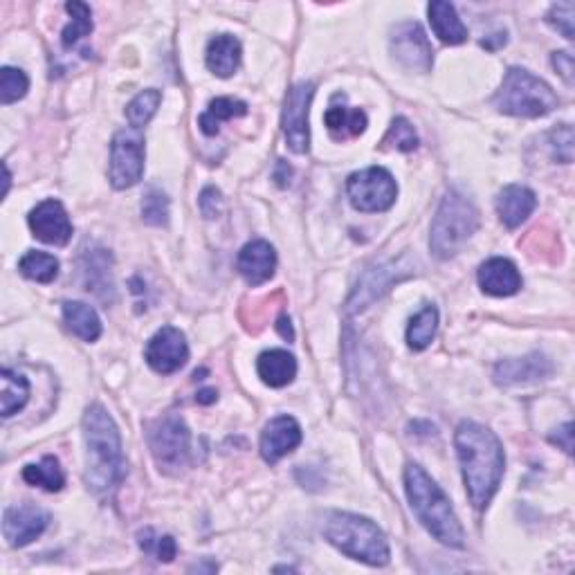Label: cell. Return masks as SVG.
<instances>
[{
    "label": "cell",
    "instance_id": "cell-1",
    "mask_svg": "<svg viewBox=\"0 0 575 575\" xmlns=\"http://www.w3.org/2000/svg\"><path fill=\"white\" fill-rule=\"evenodd\" d=\"M465 488L472 506L486 510L504 479L506 456L495 432L474 421H463L454 436Z\"/></svg>",
    "mask_w": 575,
    "mask_h": 575
},
{
    "label": "cell",
    "instance_id": "cell-2",
    "mask_svg": "<svg viewBox=\"0 0 575 575\" xmlns=\"http://www.w3.org/2000/svg\"><path fill=\"white\" fill-rule=\"evenodd\" d=\"M86 438V486L95 495H106L124 479L122 436L111 414L102 405L88 407L84 414Z\"/></svg>",
    "mask_w": 575,
    "mask_h": 575
},
{
    "label": "cell",
    "instance_id": "cell-3",
    "mask_svg": "<svg viewBox=\"0 0 575 575\" xmlns=\"http://www.w3.org/2000/svg\"><path fill=\"white\" fill-rule=\"evenodd\" d=\"M405 490L418 522L441 544L452 546V549H463L465 533L459 524V517L454 515L450 499L421 465H407Z\"/></svg>",
    "mask_w": 575,
    "mask_h": 575
},
{
    "label": "cell",
    "instance_id": "cell-4",
    "mask_svg": "<svg viewBox=\"0 0 575 575\" xmlns=\"http://www.w3.org/2000/svg\"><path fill=\"white\" fill-rule=\"evenodd\" d=\"M326 540L337 551L371 567H385L391 558L385 533L367 517L353 513H331L324 526Z\"/></svg>",
    "mask_w": 575,
    "mask_h": 575
},
{
    "label": "cell",
    "instance_id": "cell-5",
    "mask_svg": "<svg viewBox=\"0 0 575 575\" xmlns=\"http://www.w3.org/2000/svg\"><path fill=\"white\" fill-rule=\"evenodd\" d=\"M479 230V209L461 191H447L432 221L430 248L436 259H452Z\"/></svg>",
    "mask_w": 575,
    "mask_h": 575
},
{
    "label": "cell",
    "instance_id": "cell-6",
    "mask_svg": "<svg viewBox=\"0 0 575 575\" xmlns=\"http://www.w3.org/2000/svg\"><path fill=\"white\" fill-rule=\"evenodd\" d=\"M560 104L553 88L524 68H510L495 95L499 113L513 117H544Z\"/></svg>",
    "mask_w": 575,
    "mask_h": 575
},
{
    "label": "cell",
    "instance_id": "cell-7",
    "mask_svg": "<svg viewBox=\"0 0 575 575\" xmlns=\"http://www.w3.org/2000/svg\"><path fill=\"white\" fill-rule=\"evenodd\" d=\"M149 447L158 468L178 474L189 463V430L178 416H164L149 425Z\"/></svg>",
    "mask_w": 575,
    "mask_h": 575
},
{
    "label": "cell",
    "instance_id": "cell-8",
    "mask_svg": "<svg viewBox=\"0 0 575 575\" xmlns=\"http://www.w3.org/2000/svg\"><path fill=\"white\" fill-rule=\"evenodd\" d=\"M351 205L364 214H378L396 203L398 187L394 176L382 167H369L360 173H353L346 182Z\"/></svg>",
    "mask_w": 575,
    "mask_h": 575
},
{
    "label": "cell",
    "instance_id": "cell-9",
    "mask_svg": "<svg viewBox=\"0 0 575 575\" xmlns=\"http://www.w3.org/2000/svg\"><path fill=\"white\" fill-rule=\"evenodd\" d=\"M144 173V138L138 129L117 131L111 144V185L129 189L138 185Z\"/></svg>",
    "mask_w": 575,
    "mask_h": 575
},
{
    "label": "cell",
    "instance_id": "cell-10",
    "mask_svg": "<svg viewBox=\"0 0 575 575\" xmlns=\"http://www.w3.org/2000/svg\"><path fill=\"white\" fill-rule=\"evenodd\" d=\"M313 95H315V84H310V81H301V84L292 86L286 95L284 120H281V126H284L288 146L295 153H308L310 149L308 115Z\"/></svg>",
    "mask_w": 575,
    "mask_h": 575
},
{
    "label": "cell",
    "instance_id": "cell-11",
    "mask_svg": "<svg viewBox=\"0 0 575 575\" xmlns=\"http://www.w3.org/2000/svg\"><path fill=\"white\" fill-rule=\"evenodd\" d=\"M391 52L405 70L430 72L434 63L432 43L418 23H400L391 32Z\"/></svg>",
    "mask_w": 575,
    "mask_h": 575
},
{
    "label": "cell",
    "instance_id": "cell-12",
    "mask_svg": "<svg viewBox=\"0 0 575 575\" xmlns=\"http://www.w3.org/2000/svg\"><path fill=\"white\" fill-rule=\"evenodd\" d=\"M146 362L155 373L169 376L185 367L189 360V346L185 335L176 326H162L146 344Z\"/></svg>",
    "mask_w": 575,
    "mask_h": 575
},
{
    "label": "cell",
    "instance_id": "cell-13",
    "mask_svg": "<svg viewBox=\"0 0 575 575\" xmlns=\"http://www.w3.org/2000/svg\"><path fill=\"white\" fill-rule=\"evenodd\" d=\"M50 524L48 510L36 504L9 506L3 513V535L12 549H21L45 533Z\"/></svg>",
    "mask_w": 575,
    "mask_h": 575
},
{
    "label": "cell",
    "instance_id": "cell-14",
    "mask_svg": "<svg viewBox=\"0 0 575 575\" xmlns=\"http://www.w3.org/2000/svg\"><path fill=\"white\" fill-rule=\"evenodd\" d=\"M27 223H30V230L36 239L48 245L63 248V245H68V241L72 239V223L68 212L63 209L59 200L54 198L43 200V203L36 205L30 212Z\"/></svg>",
    "mask_w": 575,
    "mask_h": 575
},
{
    "label": "cell",
    "instance_id": "cell-15",
    "mask_svg": "<svg viewBox=\"0 0 575 575\" xmlns=\"http://www.w3.org/2000/svg\"><path fill=\"white\" fill-rule=\"evenodd\" d=\"M409 272L400 270V261L398 263H389V266H380V268H371L367 275L362 277V281L355 288V292L349 299V304H346V310H349L351 315L355 313H362V310H367L373 301L380 299L385 292L389 290V286L398 284V281H403Z\"/></svg>",
    "mask_w": 575,
    "mask_h": 575
},
{
    "label": "cell",
    "instance_id": "cell-16",
    "mask_svg": "<svg viewBox=\"0 0 575 575\" xmlns=\"http://www.w3.org/2000/svg\"><path fill=\"white\" fill-rule=\"evenodd\" d=\"M553 373V364L542 353H531L524 358H510L499 362L495 367V382L504 387L531 385V382L549 378Z\"/></svg>",
    "mask_w": 575,
    "mask_h": 575
},
{
    "label": "cell",
    "instance_id": "cell-17",
    "mask_svg": "<svg viewBox=\"0 0 575 575\" xmlns=\"http://www.w3.org/2000/svg\"><path fill=\"white\" fill-rule=\"evenodd\" d=\"M301 443V427L292 416H277L261 434V456L268 463H277Z\"/></svg>",
    "mask_w": 575,
    "mask_h": 575
},
{
    "label": "cell",
    "instance_id": "cell-18",
    "mask_svg": "<svg viewBox=\"0 0 575 575\" xmlns=\"http://www.w3.org/2000/svg\"><path fill=\"white\" fill-rule=\"evenodd\" d=\"M241 277L250 286H261L272 279L277 268V252L268 241H250L236 261Z\"/></svg>",
    "mask_w": 575,
    "mask_h": 575
},
{
    "label": "cell",
    "instance_id": "cell-19",
    "mask_svg": "<svg viewBox=\"0 0 575 575\" xmlns=\"http://www.w3.org/2000/svg\"><path fill=\"white\" fill-rule=\"evenodd\" d=\"M479 286L492 297H513L522 288V275L513 261L495 257L479 268Z\"/></svg>",
    "mask_w": 575,
    "mask_h": 575
},
{
    "label": "cell",
    "instance_id": "cell-20",
    "mask_svg": "<svg viewBox=\"0 0 575 575\" xmlns=\"http://www.w3.org/2000/svg\"><path fill=\"white\" fill-rule=\"evenodd\" d=\"M344 102H346L344 95H335L324 115L326 129L331 133V138L337 142L358 138V135H362L364 129H367V115H364V111L346 106Z\"/></svg>",
    "mask_w": 575,
    "mask_h": 575
},
{
    "label": "cell",
    "instance_id": "cell-21",
    "mask_svg": "<svg viewBox=\"0 0 575 575\" xmlns=\"http://www.w3.org/2000/svg\"><path fill=\"white\" fill-rule=\"evenodd\" d=\"M537 198L528 187L522 185H508L499 191L497 196V214L501 223L510 230L522 225L528 216L535 212Z\"/></svg>",
    "mask_w": 575,
    "mask_h": 575
},
{
    "label": "cell",
    "instance_id": "cell-22",
    "mask_svg": "<svg viewBox=\"0 0 575 575\" xmlns=\"http://www.w3.org/2000/svg\"><path fill=\"white\" fill-rule=\"evenodd\" d=\"M207 68L216 77H232L241 66V43L232 34H218L207 45Z\"/></svg>",
    "mask_w": 575,
    "mask_h": 575
},
{
    "label": "cell",
    "instance_id": "cell-23",
    "mask_svg": "<svg viewBox=\"0 0 575 575\" xmlns=\"http://www.w3.org/2000/svg\"><path fill=\"white\" fill-rule=\"evenodd\" d=\"M257 371H259V378L266 382L268 387L281 389L295 380L297 360H295V355H290L284 349H272L259 355Z\"/></svg>",
    "mask_w": 575,
    "mask_h": 575
},
{
    "label": "cell",
    "instance_id": "cell-24",
    "mask_svg": "<svg viewBox=\"0 0 575 575\" xmlns=\"http://www.w3.org/2000/svg\"><path fill=\"white\" fill-rule=\"evenodd\" d=\"M427 14H430L434 34L445 45H461L468 41V27L461 23V18L456 14L452 3L434 0V3H430V7H427Z\"/></svg>",
    "mask_w": 575,
    "mask_h": 575
},
{
    "label": "cell",
    "instance_id": "cell-25",
    "mask_svg": "<svg viewBox=\"0 0 575 575\" xmlns=\"http://www.w3.org/2000/svg\"><path fill=\"white\" fill-rule=\"evenodd\" d=\"M63 319H66L70 331L84 342H95L102 335V319H99L93 306L81 304V301H66L63 304Z\"/></svg>",
    "mask_w": 575,
    "mask_h": 575
},
{
    "label": "cell",
    "instance_id": "cell-26",
    "mask_svg": "<svg viewBox=\"0 0 575 575\" xmlns=\"http://www.w3.org/2000/svg\"><path fill=\"white\" fill-rule=\"evenodd\" d=\"M0 382H3V389H0V414L9 418L21 412L27 400H30V382L12 369L0 371Z\"/></svg>",
    "mask_w": 575,
    "mask_h": 575
},
{
    "label": "cell",
    "instance_id": "cell-27",
    "mask_svg": "<svg viewBox=\"0 0 575 575\" xmlns=\"http://www.w3.org/2000/svg\"><path fill=\"white\" fill-rule=\"evenodd\" d=\"M248 113V104L241 102V99L232 97H216L209 102L207 111L200 115V131L205 135H216L221 129L223 122H230L234 117H243Z\"/></svg>",
    "mask_w": 575,
    "mask_h": 575
},
{
    "label": "cell",
    "instance_id": "cell-28",
    "mask_svg": "<svg viewBox=\"0 0 575 575\" xmlns=\"http://www.w3.org/2000/svg\"><path fill=\"white\" fill-rule=\"evenodd\" d=\"M23 479L30 486H39L48 492H59L66 486V474H63L61 463L54 456H45L41 463H32L23 468Z\"/></svg>",
    "mask_w": 575,
    "mask_h": 575
},
{
    "label": "cell",
    "instance_id": "cell-29",
    "mask_svg": "<svg viewBox=\"0 0 575 575\" xmlns=\"http://www.w3.org/2000/svg\"><path fill=\"white\" fill-rule=\"evenodd\" d=\"M18 270H21L23 277L36 281V284H52L59 277V261L48 252L32 250L18 261Z\"/></svg>",
    "mask_w": 575,
    "mask_h": 575
},
{
    "label": "cell",
    "instance_id": "cell-30",
    "mask_svg": "<svg viewBox=\"0 0 575 575\" xmlns=\"http://www.w3.org/2000/svg\"><path fill=\"white\" fill-rule=\"evenodd\" d=\"M438 328V310L436 306H425L407 328V344L414 351H425L432 344Z\"/></svg>",
    "mask_w": 575,
    "mask_h": 575
},
{
    "label": "cell",
    "instance_id": "cell-31",
    "mask_svg": "<svg viewBox=\"0 0 575 575\" xmlns=\"http://www.w3.org/2000/svg\"><path fill=\"white\" fill-rule=\"evenodd\" d=\"M68 14L72 16V21L68 23L66 30L61 34L63 48H75V45L93 32V14H90V7L86 3H68L66 5Z\"/></svg>",
    "mask_w": 575,
    "mask_h": 575
},
{
    "label": "cell",
    "instance_id": "cell-32",
    "mask_svg": "<svg viewBox=\"0 0 575 575\" xmlns=\"http://www.w3.org/2000/svg\"><path fill=\"white\" fill-rule=\"evenodd\" d=\"M162 102V93L155 88L149 90H142V93L133 99V102L126 106V120H129L131 129H142L151 122V117L158 113Z\"/></svg>",
    "mask_w": 575,
    "mask_h": 575
},
{
    "label": "cell",
    "instance_id": "cell-33",
    "mask_svg": "<svg viewBox=\"0 0 575 575\" xmlns=\"http://www.w3.org/2000/svg\"><path fill=\"white\" fill-rule=\"evenodd\" d=\"M27 90H30V79H27L23 70L9 66L0 70V102L5 106L23 99L27 95Z\"/></svg>",
    "mask_w": 575,
    "mask_h": 575
},
{
    "label": "cell",
    "instance_id": "cell-34",
    "mask_svg": "<svg viewBox=\"0 0 575 575\" xmlns=\"http://www.w3.org/2000/svg\"><path fill=\"white\" fill-rule=\"evenodd\" d=\"M142 218L144 223L162 227L169 223V198L160 189L151 187L142 198Z\"/></svg>",
    "mask_w": 575,
    "mask_h": 575
},
{
    "label": "cell",
    "instance_id": "cell-35",
    "mask_svg": "<svg viewBox=\"0 0 575 575\" xmlns=\"http://www.w3.org/2000/svg\"><path fill=\"white\" fill-rule=\"evenodd\" d=\"M382 144H385V149L409 153L418 146V135L414 131V126L409 124V120H405V117H396V120L391 122V129L385 135V142Z\"/></svg>",
    "mask_w": 575,
    "mask_h": 575
},
{
    "label": "cell",
    "instance_id": "cell-36",
    "mask_svg": "<svg viewBox=\"0 0 575 575\" xmlns=\"http://www.w3.org/2000/svg\"><path fill=\"white\" fill-rule=\"evenodd\" d=\"M138 537H140V549L144 553H155L160 562H173V558H176L178 546L171 535H155L153 528H144Z\"/></svg>",
    "mask_w": 575,
    "mask_h": 575
},
{
    "label": "cell",
    "instance_id": "cell-37",
    "mask_svg": "<svg viewBox=\"0 0 575 575\" xmlns=\"http://www.w3.org/2000/svg\"><path fill=\"white\" fill-rule=\"evenodd\" d=\"M573 16H575V5L573 3H558L551 7L549 16H546V21H549L555 30H558L564 39H573Z\"/></svg>",
    "mask_w": 575,
    "mask_h": 575
},
{
    "label": "cell",
    "instance_id": "cell-38",
    "mask_svg": "<svg viewBox=\"0 0 575 575\" xmlns=\"http://www.w3.org/2000/svg\"><path fill=\"white\" fill-rule=\"evenodd\" d=\"M551 142H553L555 158H558V162H564V164L573 162V129L569 124L558 126V129L551 133Z\"/></svg>",
    "mask_w": 575,
    "mask_h": 575
},
{
    "label": "cell",
    "instance_id": "cell-39",
    "mask_svg": "<svg viewBox=\"0 0 575 575\" xmlns=\"http://www.w3.org/2000/svg\"><path fill=\"white\" fill-rule=\"evenodd\" d=\"M221 205H223L221 191H218L216 187L203 189V194H200L198 198V207L205 218H216L218 214H221Z\"/></svg>",
    "mask_w": 575,
    "mask_h": 575
},
{
    "label": "cell",
    "instance_id": "cell-40",
    "mask_svg": "<svg viewBox=\"0 0 575 575\" xmlns=\"http://www.w3.org/2000/svg\"><path fill=\"white\" fill-rule=\"evenodd\" d=\"M553 68L560 72V77L567 81L569 86L573 84V54L571 52H555L553 54Z\"/></svg>",
    "mask_w": 575,
    "mask_h": 575
},
{
    "label": "cell",
    "instance_id": "cell-41",
    "mask_svg": "<svg viewBox=\"0 0 575 575\" xmlns=\"http://www.w3.org/2000/svg\"><path fill=\"white\" fill-rule=\"evenodd\" d=\"M551 443L562 445V450L571 454V450H573V425L571 423L564 425L562 430H558V434L551 436Z\"/></svg>",
    "mask_w": 575,
    "mask_h": 575
},
{
    "label": "cell",
    "instance_id": "cell-42",
    "mask_svg": "<svg viewBox=\"0 0 575 575\" xmlns=\"http://www.w3.org/2000/svg\"><path fill=\"white\" fill-rule=\"evenodd\" d=\"M277 331H279L281 337H284V340H288V342L295 340V333H292V326H290V317H288V315H281V317L277 319Z\"/></svg>",
    "mask_w": 575,
    "mask_h": 575
},
{
    "label": "cell",
    "instance_id": "cell-43",
    "mask_svg": "<svg viewBox=\"0 0 575 575\" xmlns=\"http://www.w3.org/2000/svg\"><path fill=\"white\" fill-rule=\"evenodd\" d=\"M290 167L284 162V160H279V167H277V173H275V180H277V185L279 187H286L288 182H290Z\"/></svg>",
    "mask_w": 575,
    "mask_h": 575
},
{
    "label": "cell",
    "instance_id": "cell-44",
    "mask_svg": "<svg viewBox=\"0 0 575 575\" xmlns=\"http://www.w3.org/2000/svg\"><path fill=\"white\" fill-rule=\"evenodd\" d=\"M216 389H203L200 391V394L196 396V400L200 405H212V403H216Z\"/></svg>",
    "mask_w": 575,
    "mask_h": 575
}]
</instances>
